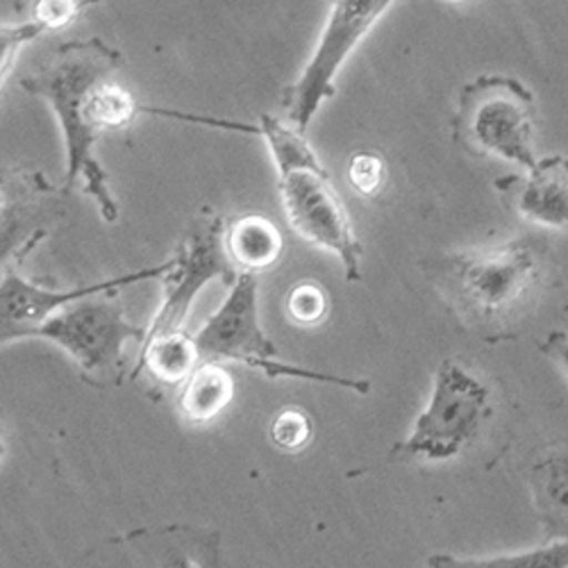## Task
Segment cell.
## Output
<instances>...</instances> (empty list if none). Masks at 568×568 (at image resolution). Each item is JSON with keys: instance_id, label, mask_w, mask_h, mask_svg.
I'll return each instance as SVG.
<instances>
[{"instance_id": "obj_5", "label": "cell", "mask_w": 568, "mask_h": 568, "mask_svg": "<svg viewBox=\"0 0 568 568\" xmlns=\"http://www.w3.org/2000/svg\"><path fill=\"white\" fill-rule=\"evenodd\" d=\"M201 362H236L262 371L268 377H298V381L337 385L359 394L371 392L368 381L333 375L314 368L294 366L280 359L277 346L266 337L260 321V282L255 273H240L230 284L223 305L192 335Z\"/></svg>"}, {"instance_id": "obj_21", "label": "cell", "mask_w": 568, "mask_h": 568, "mask_svg": "<svg viewBox=\"0 0 568 568\" xmlns=\"http://www.w3.org/2000/svg\"><path fill=\"white\" fill-rule=\"evenodd\" d=\"M544 353L550 355L568 377V337L564 333L550 335L544 344Z\"/></svg>"}, {"instance_id": "obj_14", "label": "cell", "mask_w": 568, "mask_h": 568, "mask_svg": "<svg viewBox=\"0 0 568 568\" xmlns=\"http://www.w3.org/2000/svg\"><path fill=\"white\" fill-rule=\"evenodd\" d=\"M199 364L201 357L194 339L182 329V333L175 335L144 339L132 377H136L139 373H149L160 385L182 387V383Z\"/></svg>"}, {"instance_id": "obj_4", "label": "cell", "mask_w": 568, "mask_h": 568, "mask_svg": "<svg viewBox=\"0 0 568 568\" xmlns=\"http://www.w3.org/2000/svg\"><path fill=\"white\" fill-rule=\"evenodd\" d=\"M494 414L489 385L457 359L437 366L433 394L416 416L407 439L389 459L400 464H442L464 455L478 442Z\"/></svg>"}, {"instance_id": "obj_18", "label": "cell", "mask_w": 568, "mask_h": 568, "mask_svg": "<svg viewBox=\"0 0 568 568\" xmlns=\"http://www.w3.org/2000/svg\"><path fill=\"white\" fill-rule=\"evenodd\" d=\"M43 32L45 26L34 19L28 23H0V87H3L6 78L10 75L19 51Z\"/></svg>"}, {"instance_id": "obj_8", "label": "cell", "mask_w": 568, "mask_h": 568, "mask_svg": "<svg viewBox=\"0 0 568 568\" xmlns=\"http://www.w3.org/2000/svg\"><path fill=\"white\" fill-rule=\"evenodd\" d=\"M236 266L225 248V223L216 214H205L194 221L180 242L173 257V268L162 277L164 296L162 305L146 327V339L182 333V325L192 312L194 301L216 277L227 284L234 282Z\"/></svg>"}, {"instance_id": "obj_16", "label": "cell", "mask_w": 568, "mask_h": 568, "mask_svg": "<svg viewBox=\"0 0 568 568\" xmlns=\"http://www.w3.org/2000/svg\"><path fill=\"white\" fill-rule=\"evenodd\" d=\"M329 310V301L327 294L323 292L321 284L305 280L290 292L287 298V312L292 316L294 323L303 325V327H312L318 325Z\"/></svg>"}, {"instance_id": "obj_22", "label": "cell", "mask_w": 568, "mask_h": 568, "mask_svg": "<svg viewBox=\"0 0 568 568\" xmlns=\"http://www.w3.org/2000/svg\"><path fill=\"white\" fill-rule=\"evenodd\" d=\"M6 457H8V439H6L3 430H0V464H3Z\"/></svg>"}, {"instance_id": "obj_10", "label": "cell", "mask_w": 568, "mask_h": 568, "mask_svg": "<svg viewBox=\"0 0 568 568\" xmlns=\"http://www.w3.org/2000/svg\"><path fill=\"white\" fill-rule=\"evenodd\" d=\"M496 186L520 219L568 232V158H544L526 175L500 178Z\"/></svg>"}, {"instance_id": "obj_17", "label": "cell", "mask_w": 568, "mask_h": 568, "mask_svg": "<svg viewBox=\"0 0 568 568\" xmlns=\"http://www.w3.org/2000/svg\"><path fill=\"white\" fill-rule=\"evenodd\" d=\"M312 433H314L312 418L298 407L282 409L271 425L273 444L287 453H296L305 448L312 439Z\"/></svg>"}, {"instance_id": "obj_13", "label": "cell", "mask_w": 568, "mask_h": 568, "mask_svg": "<svg viewBox=\"0 0 568 568\" xmlns=\"http://www.w3.org/2000/svg\"><path fill=\"white\" fill-rule=\"evenodd\" d=\"M535 505L548 530L568 541V446L548 450L530 473Z\"/></svg>"}, {"instance_id": "obj_11", "label": "cell", "mask_w": 568, "mask_h": 568, "mask_svg": "<svg viewBox=\"0 0 568 568\" xmlns=\"http://www.w3.org/2000/svg\"><path fill=\"white\" fill-rule=\"evenodd\" d=\"M234 398V381L221 362L203 359L182 383L178 409L189 423H212Z\"/></svg>"}, {"instance_id": "obj_19", "label": "cell", "mask_w": 568, "mask_h": 568, "mask_svg": "<svg viewBox=\"0 0 568 568\" xmlns=\"http://www.w3.org/2000/svg\"><path fill=\"white\" fill-rule=\"evenodd\" d=\"M348 178H351V184L357 194L373 196L381 192L385 184L387 164H385L383 155H377L373 151H359L351 158Z\"/></svg>"}, {"instance_id": "obj_12", "label": "cell", "mask_w": 568, "mask_h": 568, "mask_svg": "<svg viewBox=\"0 0 568 568\" xmlns=\"http://www.w3.org/2000/svg\"><path fill=\"white\" fill-rule=\"evenodd\" d=\"M225 248L242 273L266 271L282 255V234L268 219L248 214L225 225Z\"/></svg>"}, {"instance_id": "obj_9", "label": "cell", "mask_w": 568, "mask_h": 568, "mask_svg": "<svg viewBox=\"0 0 568 568\" xmlns=\"http://www.w3.org/2000/svg\"><path fill=\"white\" fill-rule=\"evenodd\" d=\"M221 537L186 526L130 530L87 555L82 568H219Z\"/></svg>"}, {"instance_id": "obj_2", "label": "cell", "mask_w": 568, "mask_h": 568, "mask_svg": "<svg viewBox=\"0 0 568 568\" xmlns=\"http://www.w3.org/2000/svg\"><path fill=\"white\" fill-rule=\"evenodd\" d=\"M253 134L266 141L277 171L280 201L292 230L307 244L337 255L346 277L357 282L362 277L364 248L333 178L316 158L307 136L271 114L260 116Z\"/></svg>"}, {"instance_id": "obj_1", "label": "cell", "mask_w": 568, "mask_h": 568, "mask_svg": "<svg viewBox=\"0 0 568 568\" xmlns=\"http://www.w3.org/2000/svg\"><path fill=\"white\" fill-rule=\"evenodd\" d=\"M123 55L101 37L75 39L21 80L32 97L43 99L58 116L67 151V186L82 182L108 223L119 219L108 173L97 158L103 132L132 123L136 108L132 93L114 82Z\"/></svg>"}, {"instance_id": "obj_3", "label": "cell", "mask_w": 568, "mask_h": 568, "mask_svg": "<svg viewBox=\"0 0 568 568\" xmlns=\"http://www.w3.org/2000/svg\"><path fill=\"white\" fill-rule=\"evenodd\" d=\"M541 255L530 240L444 257L442 290L476 325H503L526 307L541 282Z\"/></svg>"}, {"instance_id": "obj_6", "label": "cell", "mask_w": 568, "mask_h": 568, "mask_svg": "<svg viewBox=\"0 0 568 568\" xmlns=\"http://www.w3.org/2000/svg\"><path fill=\"white\" fill-rule=\"evenodd\" d=\"M459 134L480 155H494L526 173L535 169L537 103L532 91L509 75H480L459 91Z\"/></svg>"}, {"instance_id": "obj_15", "label": "cell", "mask_w": 568, "mask_h": 568, "mask_svg": "<svg viewBox=\"0 0 568 568\" xmlns=\"http://www.w3.org/2000/svg\"><path fill=\"white\" fill-rule=\"evenodd\" d=\"M428 568H568V541L557 539L535 550L496 557H457L437 552L428 557Z\"/></svg>"}, {"instance_id": "obj_7", "label": "cell", "mask_w": 568, "mask_h": 568, "mask_svg": "<svg viewBox=\"0 0 568 568\" xmlns=\"http://www.w3.org/2000/svg\"><path fill=\"white\" fill-rule=\"evenodd\" d=\"M394 3L396 0H329L327 19L310 62L298 80L284 89L282 105L290 125L303 134L307 132L321 105L337 93L335 78L353 51Z\"/></svg>"}, {"instance_id": "obj_20", "label": "cell", "mask_w": 568, "mask_h": 568, "mask_svg": "<svg viewBox=\"0 0 568 568\" xmlns=\"http://www.w3.org/2000/svg\"><path fill=\"white\" fill-rule=\"evenodd\" d=\"M93 3H101V0H37L34 21L43 23L45 30H58L69 26L82 8Z\"/></svg>"}]
</instances>
